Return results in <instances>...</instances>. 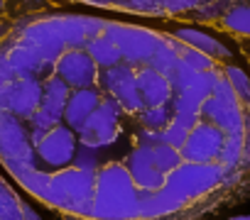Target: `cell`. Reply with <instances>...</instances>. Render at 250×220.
<instances>
[{"label": "cell", "instance_id": "6da1fadb", "mask_svg": "<svg viewBox=\"0 0 250 220\" xmlns=\"http://www.w3.org/2000/svg\"><path fill=\"white\" fill-rule=\"evenodd\" d=\"M140 188L135 186L130 171L120 162H108L96 171L91 218H138Z\"/></svg>", "mask_w": 250, "mask_h": 220}, {"label": "cell", "instance_id": "7a4b0ae2", "mask_svg": "<svg viewBox=\"0 0 250 220\" xmlns=\"http://www.w3.org/2000/svg\"><path fill=\"white\" fill-rule=\"evenodd\" d=\"M223 174L226 169L218 162H182L165 174V183L157 191L165 196L174 213L187 203L206 196L208 191L218 188L223 183Z\"/></svg>", "mask_w": 250, "mask_h": 220}, {"label": "cell", "instance_id": "3957f363", "mask_svg": "<svg viewBox=\"0 0 250 220\" xmlns=\"http://www.w3.org/2000/svg\"><path fill=\"white\" fill-rule=\"evenodd\" d=\"M93 186H96V171L93 169L69 164V166L49 171L40 198L52 208L91 218Z\"/></svg>", "mask_w": 250, "mask_h": 220}, {"label": "cell", "instance_id": "277c9868", "mask_svg": "<svg viewBox=\"0 0 250 220\" xmlns=\"http://www.w3.org/2000/svg\"><path fill=\"white\" fill-rule=\"evenodd\" d=\"M0 159L10 169L13 176H22L27 169L37 166L35 147L22 120L8 110H0Z\"/></svg>", "mask_w": 250, "mask_h": 220}, {"label": "cell", "instance_id": "5b68a950", "mask_svg": "<svg viewBox=\"0 0 250 220\" xmlns=\"http://www.w3.org/2000/svg\"><path fill=\"white\" fill-rule=\"evenodd\" d=\"M199 113H201V120H208V123L218 125L226 135L245 132V108L238 100L233 86L228 83V78L223 73H218L213 93L201 100Z\"/></svg>", "mask_w": 250, "mask_h": 220}, {"label": "cell", "instance_id": "8992f818", "mask_svg": "<svg viewBox=\"0 0 250 220\" xmlns=\"http://www.w3.org/2000/svg\"><path fill=\"white\" fill-rule=\"evenodd\" d=\"M103 35H108L118 44L123 61H128L130 66H145L152 59V54L167 42V37L157 32L135 25H123V22H105Z\"/></svg>", "mask_w": 250, "mask_h": 220}, {"label": "cell", "instance_id": "52a82bcc", "mask_svg": "<svg viewBox=\"0 0 250 220\" xmlns=\"http://www.w3.org/2000/svg\"><path fill=\"white\" fill-rule=\"evenodd\" d=\"M120 115H123V108L113 95H101L96 110L88 115V120L83 123V128L76 132L81 145L103 149L110 147L120 132Z\"/></svg>", "mask_w": 250, "mask_h": 220}, {"label": "cell", "instance_id": "ba28073f", "mask_svg": "<svg viewBox=\"0 0 250 220\" xmlns=\"http://www.w3.org/2000/svg\"><path fill=\"white\" fill-rule=\"evenodd\" d=\"M101 86L108 95H113L125 113H140L145 108V100L138 91V81H135V66H130L128 61H118L113 66H105L101 73Z\"/></svg>", "mask_w": 250, "mask_h": 220}, {"label": "cell", "instance_id": "9c48e42d", "mask_svg": "<svg viewBox=\"0 0 250 220\" xmlns=\"http://www.w3.org/2000/svg\"><path fill=\"white\" fill-rule=\"evenodd\" d=\"M76 132L69 125H54L49 128L42 140L35 145V157L47 166V169H62L74 162L76 154Z\"/></svg>", "mask_w": 250, "mask_h": 220}, {"label": "cell", "instance_id": "30bf717a", "mask_svg": "<svg viewBox=\"0 0 250 220\" xmlns=\"http://www.w3.org/2000/svg\"><path fill=\"white\" fill-rule=\"evenodd\" d=\"M223 137H226V132L218 125H213L208 120H199L189 130L187 142L182 145L179 154L184 162H218Z\"/></svg>", "mask_w": 250, "mask_h": 220}, {"label": "cell", "instance_id": "8fae6325", "mask_svg": "<svg viewBox=\"0 0 250 220\" xmlns=\"http://www.w3.org/2000/svg\"><path fill=\"white\" fill-rule=\"evenodd\" d=\"M54 66H57V76H62L71 88H88L96 86L98 81V66L83 47L64 49L54 61Z\"/></svg>", "mask_w": 250, "mask_h": 220}, {"label": "cell", "instance_id": "7c38bea8", "mask_svg": "<svg viewBox=\"0 0 250 220\" xmlns=\"http://www.w3.org/2000/svg\"><path fill=\"white\" fill-rule=\"evenodd\" d=\"M42 103V81L37 76H18L5 98V110L20 120H27Z\"/></svg>", "mask_w": 250, "mask_h": 220}, {"label": "cell", "instance_id": "4fadbf2b", "mask_svg": "<svg viewBox=\"0 0 250 220\" xmlns=\"http://www.w3.org/2000/svg\"><path fill=\"white\" fill-rule=\"evenodd\" d=\"M125 169L130 171L135 186L140 191H157L162 188L165 183V171L157 169L155 159H152V147H145V145H135V149L128 152L125 157Z\"/></svg>", "mask_w": 250, "mask_h": 220}, {"label": "cell", "instance_id": "5bb4252c", "mask_svg": "<svg viewBox=\"0 0 250 220\" xmlns=\"http://www.w3.org/2000/svg\"><path fill=\"white\" fill-rule=\"evenodd\" d=\"M22 39L40 52V56L44 59L47 66H54L59 54L66 49V44H64V39H62L57 25H54V18L52 20H37V22L27 25L25 32H22Z\"/></svg>", "mask_w": 250, "mask_h": 220}, {"label": "cell", "instance_id": "9a60e30c", "mask_svg": "<svg viewBox=\"0 0 250 220\" xmlns=\"http://www.w3.org/2000/svg\"><path fill=\"white\" fill-rule=\"evenodd\" d=\"M98 100H101V93H98L93 86H88V88H71V93H69V98H66V105H64L62 120H64L74 132H79V130L83 128V123L88 120V115L96 110Z\"/></svg>", "mask_w": 250, "mask_h": 220}, {"label": "cell", "instance_id": "2e32d148", "mask_svg": "<svg viewBox=\"0 0 250 220\" xmlns=\"http://www.w3.org/2000/svg\"><path fill=\"white\" fill-rule=\"evenodd\" d=\"M135 81H138V91L145 100V105H165L172 100L174 91L167 81V76L162 71H155L152 66H143L140 71H135Z\"/></svg>", "mask_w": 250, "mask_h": 220}, {"label": "cell", "instance_id": "e0dca14e", "mask_svg": "<svg viewBox=\"0 0 250 220\" xmlns=\"http://www.w3.org/2000/svg\"><path fill=\"white\" fill-rule=\"evenodd\" d=\"M5 56H8V61H10V66L15 69L18 76H40L42 69L47 66L44 59L40 56V52H37L32 44H27L25 39H20L18 44H13Z\"/></svg>", "mask_w": 250, "mask_h": 220}, {"label": "cell", "instance_id": "ac0fdd59", "mask_svg": "<svg viewBox=\"0 0 250 220\" xmlns=\"http://www.w3.org/2000/svg\"><path fill=\"white\" fill-rule=\"evenodd\" d=\"M69 93H71V86H69L62 76L54 73V76H49V78L42 83V103H40V108L47 110L49 115H54L57 120H62Z\"/></svg>", "mask_w": 250, "mask_h": 220}, {"label": "cell", "instance_id": "d6986e66", "mask_svg": "<svg viewBox=\"0 0 250 220\" xmlns=\"http://www.w3.org/2000/svg\"><path fill=\"white\" fill-rule=\"evenodd\" d=\"M174 37H177L179 42L194 47V49L206 52V54L213 56V59H228V56H230V52H228V47H226L223 42H218L216 37H211V35H206V32H201V30H194V27H179V30L174 32Z\"/></svg>", "mask_w": 250, "mask_h": 220}, {"label": "cell", "instance_id": "ffe728a7", "mask_svg": "<svg viewBox=\"0 0 250 220\" xmlns=\"http://www.w3.org/2000/svg\"><path fill=\"white\" fill-rule=\"evenodd\" d=\"M83 49L88 52V56L96 61L98 69H105V66H113V64L123 61L118 44H115L108 35H96V37H91V39L83 44Z\"/></svg>", "mask_w": 250, "mask_h": 220}, {"label": "cell", "instance_id": "44dd1931", "mask_svg": "<svg viewBox=\"0 0 250 220\" xmlns=\"http://www.w3.org/2000/svg\"><path fill=\"white\" fill-rule=\"evenodd\" d=\"M221 27L238 37H250V3H233L230 8H226Z\"/></svg>", "mask_w": 250, "mask_h": 220}, {"label": "cell", "instance_id": "7402d4cb", "mask_svg": "<svg viewBox=\"0 0 250 220\" xmlns=\"http://www.w3.org/2000/svg\"><path fill=\"white\" fill-rule=\"evenodd\" d=\"M54 25H57L66 49H76V47H83L88 42V35H86V27H83V18H76V15L54 18Z\"/></svg>", "mask_w": 250, "mask_h": 220}, {"label": "cell", "instance_id": "603a6c76", "mask_svg": "<svg viewBox=\"0 0 250 220\" xmlns=\"http://www.w3.org/2000/svg\"><path fill=\"white\" fill-rule=\"evenodd\" d=\"M169 103H172V118H174L177 123H182L184 128L191 130V128L201 120V113H199L201 103L194 100V98H189L187 93H174Z\"/></svg>", "mask_w": 250, "mask_h": 220}, {"label": "cell", "instance_id": "cb8c5ba5", "mask_svg": "<svg viewBox=\"0 0 250 220\" xmlns=\"http://www.w3.org/2000/svg\"><path fill=\"white\" fill-rule=\"evenodd\" d=\"M243 135L245 132H230L223 137V147L218 154V164L226 169H238L243 164Z\"/></svg>", "mask_w": 250, "mask_h": 220}, {"label": "cell", "instance_id": "d4e9b609", "mask_svg": "<svg viewBox=\"0 0 250 220\" xmlns=\"http://www.w3.org/2000/svg\"><path fill=\"white\" fill-rule=\"evenodd\" d=\"M218 73H221V71H216V69L196 71V76L191 78V83H189L184 91H179V93H187L189 98H194V100H199V103H201L204 98H208V95L213 93V86H216Z\"/></svg>", "mask_w": 250, "mask_h": 220}, {"label": "cell", "instance_id": "484cf974", "mask_svg": "<svg viewBox=\"0 0 250 220\" xmlns=\"http://www.w3.org/2000/svg\"><path fill=\"white\" fill-rule=\"evenodd\" d=\"M18 218H22V201L0 179V220H18Z\"/></svg>", "mask_w": 250, "mask_h": 220}, {"label": "cell", "instance_id": "4316f807", "mask_svg": "<svg viewBox=\"0 0 250 220\" xmlns=\"http://www.w3.org/2000/svg\"><path fill=\"white\" fill-rule=\"evenodd\" d=\"M140 123L143 128H150V130H162L169 120H172V108L165 103V105H145L140 110Z\"/></svg>", "mask_w": 250, "mask_h": 220}, {"label": "cell", "instance_id": "83f0119b", "mask_svg": "<svg viewBox=\"0 0 250 220\" xmlns=\"http://www.w3.org/2000/svg\"><path fill=\"white\" fill-rule=\"evenodd\" d=\"M223 76L233 86V91H235L238 100L243 103V108H250V78H248V73L243 69H238V66H226Z\"/></svg>", "mask_w": 250, "mask_h": 220}, {"label": "cell", "instance_id": "f1b7e54d", "mask_svg": "<svg viewBox=\"0 0 250 220\" xmlns=\"http://www.w3.org/2000/svg\"><path fill=\"white\" fill-rule=\"evenodd\" d=\"M165 76H167V81H169L172 91H174V93H179V91H184V88L191 83V78L196 76V69H191L184 59H177V61L169 66V71H167Z\"/></svg>", "mask_w": 250, "mask_h": 220}, {"label": "cell", "instance_id": "f546056e", "mask_svg": "<svg viewBox=\"0 0 250 220\" xmlns=\"http://www.w3.org/2000/svg\"><path fill=\"white\" fill-rule=\"evenodd\" d=\"M152 159H155V164H157V169L160 171H172L177 164H182L184 159H182V154H179V149L177 147H172V145H167V142H157L155 147H152Z\"/></svg>", "mask_w": 250, "mask_h": 220}, {"label": "cell", "instance_id": "4dcf8cb0", "mask_svg": "<svg viewBox=\"0 0 250 220\" xmlns=\"http://www.w3.org/2000/svg\"><path fill=\"white\" fill-rule=\"evenodd\" d=\"M179 59V54H177V49L172 47V42H169V37H167V42L152 54V59L147 61V66H152L155 71H162V73H167L169 71V66L174 64Z\"/></svg>", "mask_w": 250, "mask_h": 220}, {"label": "cell", "instance_id": "1f68e13d", "mask_svg": "<svg viewBox=\"0 0 250 220\" xmlns=\"http://www.w3.org/2000/svg\"><path fill=\"white\" fill-rule=\"evenodd\" d=\"M162 132V142H167V145H172V147H177V149H182V145L187 142V135H189V128H184L182 123H177L174 118L160 130Z\"/></svg>", "mask_w": 250, "mask_h": 220}, {"label": "cell", "instance_id": "d6a6232c", "mask_svg": "<svg viewBox=\"0 0 250 220\" xmlns=\"http://www.w3.org/2000/svg\"><path fill=\"white\" fill-rule=\"evenodd\" d=\"M98 152L101 149H96V147H88V145H76V154H74V162L71 164H76V166H83V169H98L101 166V157H98Z\"/></svg>", "mask_w": 250, "mask_h": 220}, {"label": "cell", "instance_id": "836d02e7", "mask_svg": "<svg viewBox=\"0 0 250 220\" xmlns=\"http://www.w3.org/2000/svg\"><path fill=\"white\" fill-rule=\"evenodd\" d=\"M18 78L15 69L10 66L8 56L5 54H0V110H5V98H8V88L10 83Z\"/></svg>", "mask_w": 250, "mask_h": 220}, {"label": "cell", "instance_id": "e575fe53", "mask_svg": "<svg viewBox=\"0 0 250 220\" xmlns=\"http://www.w3.org/2000/svg\"><path fill=\"white\" fill-rule=\"evenodd\" d=\"M162 13H184V10H194L199 3L196 0H160Z\"/></svg>", "mask_w": 250, "mask_h": 220}, {"label": "cell", "instance_id": "d590c367", "mask_svg": "<svg viewBox=\"0 0 250 220\" xmlns=\"http://www.w3.org/2000/svg\"><path fill=\"white\" fill-rule=\"evenodd\" d=\"M157 142H162V132L160 130H150V128H143L138 132V145H145V147H155Z\"/></svg>", "mask_w": 250, "mask_h": 220}, {"label": "cell", "instance_id": "8d00e7d4", "mask_svg": "<svg viewBox=\"0 0 250 220\" xmlns=\"http://www.w3.org/2000/svg\"><path fill=\"white\" fill-rule=\"evenodd\" d=\"M243 162L250 166V130H245L243 135Z\"/></svg>", "mask_w": 250, "mask_h": 220}, {"label": "cell", "instance_id": "74e56055", "mask_svg": "<svg viewBox=\"0 0 250 220\" xmlns=\"http://www.w3.org/2000/svg\"><path fill=\"white\" fill-rule=\"evenodd\" d=\"M5 3H8V0H0V13H3V10H5Z\"/></svg>", "mask_w": 250, "mask_h": 220}, {"label": "cell", "instance_id": "f35d334b", "mask_svg": "<svg viewBox=\"0 0 250 220\" xmlns=\"http://www.w3.org/2000/svg\"><path fill=\"white\" fill-rule=\"evenodd\" d=\"M196 3H199V5H201V3H208V0H196Z\"/></svg>", "mask_w": 250, "mask_h": 220}]
</instances>
